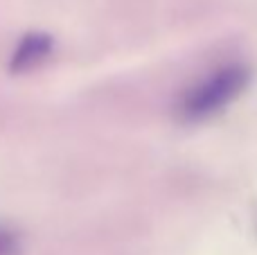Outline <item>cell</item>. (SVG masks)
Listing matches in <instances>:
<instances>
[{
  "mask_svg": "<svg viewBox=\"0 0 257 255\" xmlns=\"http://www.w3.org/2000/svg\"><path fill=\"white\" fill-rule=\"evenodd\" d=\"M250 79L248 68L239 66H226L196 84L190 93L185 95L181 104V113L185 120H205V117L217 115L226 106H230L237 97L246 90Z\"/></svg>",
  "mask_w": 257,
  "mask_h": 255,
  "instance_id": "cell-1",
  "label": "cell"
},
{
  "mask_svg": "<svg viewBox=\"0 0 257 255\" xmlns=\"http://www.w3.org/2000/svg\"><path fill=\"white\" fill-rule=\"evenodd\" d=\"M5 239H7V235H3V233H0V251H5V246H3V242H5Z\"/></svg>",
  "mask_w": 257,
  "mask_h": 255,
  "instance_id": "cell-3",
  "label": "cell"
},
{
  "mask_svg": "<svg viewBox=\"0 0 257 255\" xmlns=\"http://www.w3.org/2000/svg\"><path fill=\"white\" fill-rule=\"evenodd\" d=\"M54 41L50 34H43V32H30L25 34L18 45L14 48L12 59H9V70L12 72H27L39 68L45 59L52 54Z\"/></svg>",
  "mask_w": 257,
  "mask_h": 255,
  "instance_id": "cell-2",
  "label": "cell"
}]
</instances>
